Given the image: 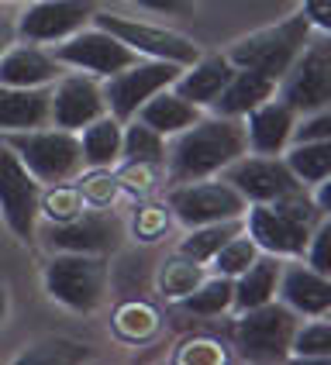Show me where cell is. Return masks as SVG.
I'll return each instance as SVG.
<instances>
[{"label": "cell", "instance_id": "cell-1", "mask_svg": "<svg viewBox=\"0 0 331 365\" xmlns=\"http://www.w3.org/2000/svg\"><path fill=\"white\" fill-rule=\"evenodd\" d=\"M248 152L245 142V124L242 118H200L190 128L176 135V142L166 148V163H169V180L173 182H193L221 176L225 165L242 159Z\"/></svg>", "mask_w": 331, "mask_h": 365}, {"label": "cell", "instance_id": "cell-2", "mask_svg": "<svg viewBox=\"0 0 331 365\" xmlns=\"http://www.w3.org/2000/svg\"><path fill=\"white\" fill-rule=\"evenodd\" d=\"M321 217L325 214L314 197L307 190H297L273 203H248L245 231L263 252H273L280 259H304V248Z\"/></svg>", "mask_w": 331, "mask_h": 365}, {"label": "cell", "instance_id": "cell-3", "mask_svg": "<svg viewBox=\"0 0 331 365\" xmlns=\"http://www.w3.org/2000/svg\"><path fill=\"white\" fill-rule=\"evenodd\" d=\"M310 35H314V28L300 11V14H290V18L276 21L269 28H259L252 35H242L238 41L228 45L225 56L235 69H255V73H266L269 80L280 83Z\"/></svg>", "mask_w": 331, "mask_h": 365}, {"label": "cell", "instance_id": "cell-4", "mask_svg": "<svg viewBox=\"0 0 331 365\" xmlns=\"http://www.w3.org/2000/svg\"><path fill=\"white\" fill-rule=\"evenodd\" d=\"M111 269L103 255L86 252H56L45 265V289L56 304L76 314H93L107 300Z\"/></svg>", "mask_w": 331, "mask_h": 365}, {"label": "cell", "instance_id": "cell-5", "mask_svg": "<svg viewBox=\"0 0 331 365\" xmlns=\"http://www.w3.org/2000/svg\"><path fill=\"white\" fill-rule=\"evenodd\" d=\"M7 145L18 152L28 173L39 182H69L83 173V145L76 131L66 128H31V131H11Z\"/></svg>", "mask_w": 331, "mask_h": 365}, {"label": "cell", "instance_id": "cell-6", "mask_svg": "<svg viewBox=\"0 0 331 365\" xmlns=\"http://www.w3.org/2000/svg\"><path fill=\"white\" fill-rule=\"evenodd\" d=\"M297 327H300V314L290 310L280 297L269 304L248 307L235 324L238 355L245 362H287Z\"/></svg>", "mask_w": 331, "mask_h": 365}, {"label": "cell", "instance_id": "cell-7", "mask_svg": "<svg viewBox=\"0 0 331 365\" xmlns=\"http://www.w3.org/2000/svg\"><path fill=\"white\" fill-rule=\"evenodd\" d=\"M276 97H283L300 118L331 107V35H310L283 80L276 83Z\"/></svg>", "mask_w": 331, "mask_h": 365}, {"label": "cell", "instance_id": "cell-8", "mask_svg": "<svg viewBox=\"0 0 331 365\" xmlns=\"http://www.w3.org/2000/svg\"><path fill=\"white\" fill-rule=\"evenodd\" d=\"M90 24H97L103 31H111L114 38H121L128 48H135L142 59H166L176 66H190L200 59V45L186 38L183 31H173L163 24H148L138 18H124V14H111V11H93Z\"/></svg>", "mask_w": 331, "mask_h": 365}, {"label": "cell", "instance_id": "cell-9", "mask_svg": "<svg viewBox=\"0 0 331 365\" xmlns=\"http://www.w3.org/2000/svg\"><path fill=\"white\" fill-rule=\"evenodd\" d=\"M166 207L183 227L214 221H231V217H245L248 200L231 186L228 180H193L176 182L166 197Z\"/></svg>", "mask_w": 331, "mask_h": 365}, {"label": "cell", "instance_id": "cell-10", "mask_svg": "<svg viewBox=\"0 0 331 365\" xmlns=\"http://www.w3.org/2000/svg\"><path fill=\"white\" fill-rule=\"evenodd\" d=\"M41 182L28 173L18 152L4 142L0 145V217L11 227L18 242H31L41 217Z\"/></svg>", "mask_w": 331, "mask_h": 365}, {"label": "cell", "instance_id": "cell-11", "mask_svg": "<svg viewBox=\"0 0 331 365\" xmlns=\"http://www.w3.org/2000/svg\"><path fill=\"white\" fill-rule=\"evenodd\" d=\"M52 56H56L62 66H73V69H80V73L97 76V80H107V76H114V73L128 69L131 62L142 59L135 48H128L121 38H114L111 31H103L97 24H93V28H80L76 35L56 41Z\"/></svg>", "mask_w": 331, "mask_h": 365}, {"label": "cell", "instance_id": "cell-12", "mask_svg": "<svg viewBox=\"0 0 331 365\" xmlns=\"http://www.w3.org/2000/svg\"><path fill=\"white\" fill-rule=\"evenodd\" d=\"M183 66L176 62H166V59H138L131 62L128 69L107 76L103 83V101H107V110L118 118V121H131L138 114L148 97H156L159 90L173 86V80L180 76Z\"/></svg>", "mask_w": 331, "mask_h": 365}, {"label": "cell", "instance_id": "cell-13", "mask_svg": "<svg viewBox=\"0 0 331 365\" xmlns=\"http://www.w3.org/2000/svg\"><path fill=\"white\" fill-rule=\"evenodd\" d=\"M225 180L245 197L248 203H273L287 193H297V190H307L304 182L293 176V169L287 165L283 155H242L231 165H225Z\"/></svg>", "mask_w": 331, "mask_h": 365}, {"label": "cell", "instance_id": "cell-14", "mask_svg": "<svg viewBox=\"0 0 331 365\" xmlns=\"http://www.w3.org/2000/svg\"><path fill=\"white\" fill-rule=\"evenodd\" d=\"M52 252H86V255H107L124 238V224L107 207H90L80 217L66 224H49L41 231Z\"/></svg>", "mask_w": 331, "mask_h": 365}, {"label": "cell", "instance_id": "cell-15", "mask_svg": "<svg viewBox=\"0 0 331 365\" xmlns=\"http://www.w3.org/2000/svg\"><path fill=\"white\" fill-rule=\"evenodd\" d=\"M97 11L93 0H35L18 18V35L24 41H62L90 24Z\"/></svg>", "mask_w": 331, "mask_h": 365}, {"label": "cell", "instance_id": "cell-16", "mask_svg": "<svg viewBox=\"0 0 331 365\" xmlns=\"http://www.w3.org/2000/svg\"><path fill=\"white\" fill-rule=\"evenodd\" d=\"M107 114V101H103V86L97 76L90 73H69L52 83V110L49 121L66 131H80L90 121H97Z\"/></svg>", "mask_w": 331, "mask_h": 365}, {"label": "cell", "instance_id": "cell-17", "mask_svg": "<svg viewBox=\"0 0 331 365\" xmlns=\"http://www.w3.org/2000/svg\"><path fill=\"white\" fill-rule=\"evenodd\" d=\"M297 110L290 107L283 97H269L259 107H252L242 124H245V142L248 152H259V155H283L290 148L293 138V128H297Z\"/></svg>", "mask_w": 331, "mask_h": 365}, {"label": "cell", "instance_id": "cell-18", "mask_svg": "<svg viewBox=\"0 0 331 365\" xmlns=\"http://www.w3.org/2000/svg\"><path fill=\"white\" fill-rule=\"evenodd\" d=\"M276 297L300 317H325L331 314V276L317 272L307 262H290L283 265Z\"/></svg>", "mask_w": 331, "mask_h": 365}, {"label": "cell", "instance_id": "cell-19", "mask_svg": "<svg viewBox=\"0 0 331 365\" xmlns=\"http://www.w3.org/2000/svg\"><path fill=\"white\" fill-rule=\"evenodd\" d=\"M62 76V62L39 48L35 41L11 45L0 56V83L4 86H52Z\"/></svg>", "mask_w": 331, "mask_h": 365}, {"label": "cell", "instance_id": "cell-20", "mask_svg": "<svg viewBox=\"0 0 331 365\" xmlns=\"http://www.w3.org/2000/svg\"><path fill=\"white\" fill-rule=\"evenodd\" d=\"M52 110V86H4L0 83V131L45 128Z\"/></svg>", "mask_w": 331, "mask_h": 365}, {"label": "cell", "instance_id": "cell-21", "mask_svg": "<svg viewBox=\"0 0 331 365\" xmlns=\"http://www.w3.org/2000/svg\"><path fill=\"white\" fill-rule=\"evenodd\" d=\"M231 76H235V66L228 62V56H204L200 52V59L180 69V76L173 80V90L197 107H210L221 97V90L228 86Z\"/></svg>", "mask_w": 331, "mask_h": 365}, {"label": "cell", "instance_id": "cell-22", "mask_svg": "<svg viewBox=\"0 0 331 365\" xmlns=\"http://www.w3.org/2000/svg\"><path fill=\"white\" fill-rule=\"evenodd\" d=\"M280 276H283V259L273 255V252H259L255 262L248 265L245 272L235 276V307H238V310H248V307L276 300Z\"/></svg>", "mask_w": 331, "mask_h": 365}, {"label": "cell", "instance_id": "cell-23", "mask_svg": "<svg viewBox=\"0 0 331 365\" xmlns=\"http://www.w3.org/2000/svg\"><path fill=\"white\" fill-rule=\"evenodd\" d=\"M276 93V80H269L266 73L255 69H235V76L228 80V86L221 90V97L210 103L214 114L225 118H245L252 107H259L263 101H269Z\"/></svg>", "mask_w": 331, "mask_h": 365}, {"label": "cell", "instance_id": "cell-24", "mask_svg": "<svg viewBox=\"0 0 331 365\" xmlns=\"http://www.w3.org/2000/svg\"><path fill=\"white\" fill-rule=\"evenodd\" d=\"M135 118L145 121L148 128H156L159 135H180L183 128H190L193 121H200V107L183 101L173 86H166V90H159L156 97H148V101L138 107Z\"/></svg>", "mask_w": 331, "mask_h": 365}, {"label": "cell", "instance_id": "cell-25", "mask_svg": "<svg viewBox=\"0 0 331 365\" xmlns=\"http://www.w3.org/2000/svg\"><path fill=\"white\" fill-rule=\"evenodd\" d=\"M80 145H83V163L90 169H111L114 163H121V135L124 121H118L111 110L101 114L97 121H90L80 128Z\"/></svg>", "mask_w": 331, "mask_h": 365}, {"label": "cell", "instance_id": "cell-26", "mask_svg": "<svg viewBox=\"0 0 331 365\" xmlns=\"http://www.w3.org/2000/svg\"><path fill=\"white\" fill-rule=\"evenodd\" d=\"M238 231H245V217H231V221H214V224H197V227H186V238L180 242V252L193 262H210L218 255V248L235 238Z\"/></svg>", "mask_w": 331, "mask_h": 365}, {"label": "cell", "instance_id": "cell-27", "mask_svg": "<svg viewBox=\"0 0 331 365\" xmlns=\"http://www.w3.org/2000/svg\"><path fill=\"white\" fill-rule=\"evenodd\" d=\"M287 165L293 176L304 186H317V182L331 176V138H314V142H293L283 152Z\"/></svg>", "mask_w": 331, "mask_h": 365}, {"label": "cell", "instance_id": "cell-28", "mask_svg": "<svg viewBox=\"0 0 331 365\" xmlns=\"http://www.w3.org/2000/svg\"><path fill=\"white\" fill-rule=\"evenodd\" d=\"M183 314H197V317H218V314H225L235 307V279H228V276H214V279H207L197 286L193 293H186L183 300H176Z\"/></svg>", "mask_w": 331, "mask_h": 365}, {"label": "cell", "instance_id": "cell-29", "mask_svg": "<svg viewBox=\"0 0 331 365\" xmlns=\"http://www.w3.org/2000/svg\"><path fill=\"white\" fill-rule=\"evenodd\" d=\"M121 163H148L166 169V135H159L156 128H148L138 118H131V124L121 135Z\"/></svg>", "mask_w": 331, "mask_h": 365}, {"label": "cell", "instance_id": "cell-30", "mask_svg": "<svg viewBox=\"0 0 331 365\" xmlns=\"http://www.w3.org/2000/svg\"><path fill=\"white\" fill-rule=\"evenodd\" d=\"M204 262H193V259H186L183 252H176L173 259H166L159 265V276H156V283H159V293L169 297V300H183L186 293H193L197 286L204 283Z\"/></svg>", "mask_w": 331, "mask_h": 365}, {"label": "cell", "instance_id": "cell-31", "mask_svg": "<svg viewBox=\"0 0 331 365\" xmlns=\"http://www.w3.org/2000/svg\"><path fill=\"white\" fill-rule=\"evenodd\" d=\"M290 359L297 362H331V317H314L310 324L300 321L297 334H293V348Z\"/></svg>", "mask_w": 331, "mask_h": 365}, {"label": "cell", "instance_id": "cell-32", "mask_svg": "<svg viewBox=\"0 0 331 365\" xmlns=\"http://www.w3.org/2000/svg\"><path fill=\"white\" fill-rule=\"evenodd\" d=\"M156 331H159V314H156L148 304L131 300V304L118 307V314H114V334H118L121 341H128V345H142V341H148Z\"/></svg>", "mask_w": 331, "mask_h": 365}, {"label": "cell", "instance_id": "cell-33", "mask_svg": "<svg viewBox=\"0 0 331 365\" xmlns=\"http://www.w3.org/2000/svg\"><path fill=\"white\" fill-rule=\"evenodd\" d=\"M263 248L255 245V238L248 235V231H238L235 238H228L221 248H218V255L210 259L214 265V272L218 276H228V279H235L238 272H245L248 265L255 262V255H259Z\"/></svg>", "mask_w": 331, "mask_h": 365}, {"label": "cell", "instance_id": "cell-34", "mask_svg": "<svg viewBox=\"0 0 331 365\" xmlns=\"http://www.w3.org/2000/svg\"><path fill=\"white\" fill-rule=\"evenodd\" d=\"M41 214L49 217V224H66L73 217H80L86 210V200H83L80 186L76 182H56L49 193H41Z\"/></svg>", "mask_w": 331, "mask_h": 365}, {"label": "cell", "instance_id": "cell-35", "mask_svg": "<svg viewBox=\"0 0 331 365\" xmlns=\"http://www.w3.org/2000/svg\"><path fill=\"white\" fill-rule=\"evenodd\" d=\"M86 359H93V351L80 341H39V345H31L28 351H21L18 362H86Z\"/></svg>", "mask_w": 331, "mask_h": 365}, {"label": "cell", "instance_id": "cell-36", "mask_svg": "<svg viewBox=\"0 0 331 365\" xmlns=\"http://www.w3.org/2000/svg\"><path fill=\"white\" fill-rule=\"evenodd\" d=\"M76 186H80L86 207H111L118 200V193H121V182H118V176L111 169H90Z\"/></svg>", "mask_w": 331, "mask_h": 365}, {"label": "cell", "instance_id": "cell-37", "mask_svg": "<svg viewBox=\"0 0 331 365\" xmlns=\"http://www.w3.org/2000/svg\"><path fill=\"white\" fill-rule=\"evenodd\" d=\"M159 173H163V165L121 163V169H118L114 176H118V182H121V190L135 193V197H145V193H152V190H156V182H159Z\"/></svg>", "mask_w": 331, "mask_h": 365}, {"label": "cell", "instance_id": "cell-38", "mask_svg": "<svg viewBox=\"0 0 331 365\" xmlns=\"http://www.w3.org/2000/svg\"><path fill=\"white\" fill-rule=\"evenodd\" d=\"M304 262L314 265L317 272L331 276V214H325V217L317 221L307 248H304Z\"/></svg>", "mask_w": 331, "mask_h": 365}, {"label": "cell", "instance_id": "cell-39", "mask_svg": "<svg viewBox=\"0 0 331 365\" xmlns=\"http://www.w3.org/2000/svg\"><path fill=\"white\" fill-rule=\"evenodd\" d=\"M169 227V210L159 203H145L135 210V238L142 242H159Z\"/></svg>", "mask_w": 331, "mask_h": 365}, {"label": "cell", "instance_id": "cell-40", "mask_svg": "<svg viewBox=\"0 0 331 365\" xmlns=\"http://www.w3.org/2000/svg\"><path fill=\"white\" fill-rule=\"evenodd\" d=\"M314 138H331V107H321L314 114H304L297 118V128H293V142H314Z\"/></svg>", "mask_w": 331, "mask_h": 365}, {"label": "cell", "instance_id": "cell-41", "mask_svg": "<svg viewBox=\"0 0 331 365\" xmlns=\"http://www.w3.org/2000/svg\"><path fill=\"white\" fill-rule=\"evenodd\" d=\"M300 11L310 21V28H317L321 35H331V0H304Z\"/></svg>", "mask_w": 331, "mask_h": 365}, {"label": "cell", "instance_id": "cell-42", "mask_svg": "<svg viewBox=\"0 0 331 365\" xmlns=\"http://www.w3.org/2000/svg\"><path fill=\"white\" fill-rule=\"evenodd\" d=\"M131 4H138V7L152 11V14H176V18L193 11V0H131Z\"/></svg>", "mask_w": 331, "mask_h": 365}, {"label": "cell", "instance_id": "cell-43", "mask_svg": "<svg viewBox=\"0 0 331 365\" xmlns=\"http://www.w3.org/2000/svg\"><path fill=\"white\" fill-rule=\"evenodd\" d=\"M310 197H314V203L321 207V214H331V176H325V180L317 182Z\"/></svg>", "mask_w": 331, "mask_h": 365}, {"label": "cell", "instance_id": "cell-44", "mask_svg": "<svg viewBox=\"0 0 331 365\" xmlns=\"http://www.w3.org/2000/svg\"><path fill=\"white\" fill-rule=\"evenodd\" d=\"M14 38H18V28H14L7 18H0V56L14 45Z\"/></svg>", "mask_w": 331, "mask_h": 365}, {"label": "cell", "instance_id": "cell-45", "mask_svg": "<svg viewBox=\"0 0 331 365\" xmlns=\"http://www.w3.org/2000/svg\"><path fill=\"white\" fill-rule=\"evenodd\" d=\"M4 317H7V286L0 283V324H4Z\"/></svg>", "mask_w": 331, "mask_h": 365}, {"label": "cell", "instance_id": "cell-46", "mask_svg": "<svg viewBox=\"0 0 331 365\" xmlns=\"http://www.w3.org/2000/svg\"><path fill=\"white\" fill-rule=\"evenodd\" d=\"M0 4H11V0H0Z\"/></svg>", "mask_w": 331, "mask_h": 365}, {"label": "cell", "instance_id": "cell-47", "mask_svg": "<svg viewBox=\"0 0 331 365\" xmlns=\"http://www.w3.org/2000/svg\"><path fill=\"white\" fill-rule=\"evenodd\" d=\"M328 317H331V314H328Z\"/></svg>", "mask_w": 331, "mask_h": 365}]
</instances>
